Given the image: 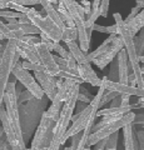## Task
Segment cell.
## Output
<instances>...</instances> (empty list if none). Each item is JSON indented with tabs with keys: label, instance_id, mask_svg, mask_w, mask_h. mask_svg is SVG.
<instances>
[{
	"label": "cell",
	"instance_id": "1",
	"mask_svg": "<svg viewBox=\"0 0 144 150\" xmlns=\"http://www.w3.org/2000/svg\"><path fill=\"white\" fill-rule=\"evenodd\" d=\"M115 24L118 25V35L122 38L123 43H124V49L127 50L128 58H129V65L132 68V71L135 76L137 80V86L144 89V76L142 73V67H140V56L138 55L137 49H135V44H134V36L129 33L127 25H125L124 20L122 19V15L119 13H114L113 14Z\"/></svg>",
	"mask_w": 144,
	"mask_h": 150
},
{
	"label": "cell",
	"instance_id": "2",
	"mask_svg": "<svg viewBox=\"0 0 144 150\" xmlns=\"http://www.w3.org/2000/svg\"><path fill=\"white\" fill-rule=\"evenodd\" d=\"M64 5H65L67 10L70 14L73 19L75 28L78 29V39H79V46L80 49L88 53L90 48V39L92 36L88 35V29H87V15L84 13L82 4L78 3L77 0H60Z\"/></svg>",
	"mask_w": 144,
	"mask_h": 150
},
{
	"label": "cell",
	"instance_id": "3",
	"mask_svg": "<svg viewBox=\"0 0 144 150\" xmlns=\"http://www.w3.org/2000/svg\"><path fill=\"white\" fill-rule=\"evenodd\" d=\"M4 105H5L8 118L10 120L14 130L16 131L18 137H19L21 140H24V134H23L20 115H19V103H18V94H16V83H11V81L8 83L5 95H4Z\"/></svg>",
	"mask_w": 144,
	"mask_h": 150
},
{
	"label": "cell",
	"instance_id": "4",
	"mask_svg": "<svg viewBox=\"0 0 144 150\" xmlns=\"http://www.w3.org/2000/svg\"><path fill=\"white\" fill-rule=\"evenodd\" d=\"M16 41L18 40L8 41L4 55L0 60V110L3 109L1 106L4 104V95H5L9 78L11 75V70L14 68V55L16 53Z\"/></svg>",
	"mask_w": 144,
	"mask_h": 150
},
{
	"label": "cell",
	"instance_id": "5",
	"mask_svg": "<svg viewBox=\"0 0 144 150\" xmlns=\"http://www.w3.org/2000/svg\"><path fill=\"white\" fill-rule=\"evenodd\" d=\"M55 121L48 118L44 112L41 115L40 123L35 130L34 138L31 140V148L34 149H48L54 139Z\"/></svg>",
	"mask_w": 144,
	"mask_h": 150
},
{
	"label": "cell",
	"instance_id": "6",
	"mask_svg": "<svg viewBox=\"0 0 144 150\" xmlns=\"http://www.w3.org/2000/svg\"><path fill=\"white\" fill-rule=\"evenodd\" d=\"M134 119H135V112L131 111V112H128V114L123 115L122 118L118 119L117 121H113V123L103 126V128L99 129L98 131H95V133H92L89 137V140H88V148L95 145L96 143H99L100 140L109 138L110 135L118 133L120 129H123L124 126H127L128 124H133Z\"/></svg>",
	"mask_w": 144,
	"mask_h": 150
},
{
	"label": "cell",
	"instance_id": "7",
	"mask_svg": "<svg viewBox=\"0 0 144 150\" xmlns=\"http://www.w3.org/2000/svg\"><path fill=\"white\" fill-rule=\"evenodd\" d=\"M26 15L29 18L31 24H34L40 30V33H43V34H45L48 38H50L54 43H60V41H62L63 30L59 29L49 18L43 16L41 13L35 10L34 8H31L30 13L26 14Z\"/></svg>",
	"mask_w": 144,
	"mask_h": 150
},
{
	"label": "cell",
	"instance_id": "8",
	"mask_svg": "<svg viewBox=\"0 0 144 150\" xmlns=\"http://www.w3.org/2000/svg\"><path fill=\"white\" fill-rule=\"evenodd\" d=\"M11 75H14V76L16 78V80L25 88V90L30 91L33 94L34 99L41 100L45 96L43 89H41V86L39 85V83L36 81L35 76L23 68L21 63H18V64L14 65V68L11 70Z\"/></svg>",
	"mask_w": 144,
	"mask_h": 150
},
{
	"label": "cell",
	"instance_id": "9",
	"mask_svg": "<svg viewBox=\"0 0 144 150\" xmlns=\"http://www.w3.org/2000/svg\"><path fill=\"white\" fill-rule=\"evenodd\" d=\"M35 49L38 53L39 62L44 68V71L50 76H57L59 73V65L55 62V58L52 54V51L46 48L44 43H39L38 45H35Z\"/></svg>",
	"mask_w": 144,
	"mask_h": 150
},
{
	"label": "cell",
	"instance_id": "10",
	"mask_svg": "<svg viewBox=\"0 0 144 150\" xmlns=\"http://www.w3.org/2000/svg\"><path fill=\"white\" fill-rule=\"evenodd\" d=\"M123 49H124V43H123L122 38H120L119 35H117L114 38V40L111 41V44L108 48V50H106L103 55H100L99 58H96L94 62H93V64L96 65L98 69L104 70L109 64H111V62L117 58L118 54Z\"/></svg>",
	"mask_w": 144,
	"mask_h": 150
},
{
	"label": "cell",
	"instance_id": "11",
	"mask_svg": "<svg viewBox=\"0 0 144 150\" xmlns=\"http://www.w3.org/2000/svg\"><path fill=\"white\" fill-rule=\"evenodd\" d=\"M0 121H1V126L4 128L5 137L8 139L9 145L11 146V150H24V149H26L25 148V142L18 137L16 131L14 130L10 120H9V118H8V112H6L5 109L0 110Z\"/></svg>",
	"mask_w": 144,
	"mask_h": 150
},
{
	"label": "cell",
	"instance_id": "12",
	"mask_svg": "<svg viewBox=\"0 0 144 150\" xmlns=\"http://www.w3.org/2000/svg\"><path fill=\"white\" fill-rule=\"evenodd\" d=\"M34 76L36 79V81L39 83V85L43 89V91L45 94V96L48 98L49 100H53L55 94H57V83L58 79L57 76H50L45 71H36L34 73Z\"/></svg>",
	"mask_w": 144,
	"mask_h": 150
},
{
	"label": "cell",
	"instance_id": "13",
	"mask_svg": "<svg viewBox=\"0 0 144 150\" xmlns=\"http://www.w3.org/2000/svg\"><path fill=\"white\" fill-rule=\"evenodd\" d=\"M77 70H78V74L80 79L84 83L90 84L92 86H101V79L96 75V73L93 70L92 65L90 64H78L77 65Z\"/></svg>",
	"mask_w": 144,
	"mask_h": 150
},
{
	"label": "cell",
	"instance_id": "14",
	"mask_svg": "<svg viewBox=\"0 0 144 150\" xmlns=\"http://www.w3.org/2000/svg\"><path fill=\"white\" fill-rule=\"evenodd\" d=\"M16 53L20 55V58L26 60V62H30V63H34V64L40 63L35 46L28 45L26 43H23L21 40L16 41Z\"/></svg>",
	"mask_w": 144,
	"mask_h": 150
},
{
	"label": "cell",
	"instance_id": "15",
	"mask_svg": "<svg viewBox=\"0 0 144 150\" xmlns=\"http://www.w3.org/2000/svg\"><path fill=\"white\" fill-rule=\"evenodd\" d=\"M39 3H40V5L43 6V9H44L45 16H46V18H49L50 20H52L54 24L59 28V29H62V30L65 29V24H64L63 20L60 19L59 13H58L57 9L54 8L53 4H50L48 0H39Z\"/></svg>",
	"mask_w": 144,
	"mask_h": 150
},
{
	"label": "cell",
	"instance_id": "16",
	"mask_svg": "<svg viewBox=\"0 0 144 150\" xmlns=\"http://www.w3.org/2000/svg\"><path fill=\"white\" fill-rule=\"evenodd\" d=\"M135 131L133 124H128L123 128L124 150H135Z\"/></svg>",
	"mask_w": 144,
	"mask_h": 150
},
{
	"label": "cell",
	"instance_id": "17",
	"mask_svg": "<svg viewBox=\"0 0 144 150\" xmlns=\"http://www.w3.org/2000/svg\"><path fill=\"white\" fill-rule=\"evenodd\" d=\"M134 109V105H131L128 108L124 106H119V108H105V109H99L98 114H96V118L98 116H105V115H110V116H119L122 118L123 115L128 114Z\"/></svg>",
	"mask_w": 144,
	"mask_h": 150
},
{
	"label": "cell",
	"instance_id": "18",
	"mask_svg": "<svg viewBox=\"0 0 144 150\" xmlns=\"http://www.w3.org/2000/svg\"><path fill=\"white\" fill-rule=\"evenodd\" d=\"M67 45H68V50L72 53L77 64H90L88 62V56H87L88 53H84V51L80 49V46L78 45L77 41H73V43H69Z\"/></svg>",
	"mask_w": 144,
	"mask_h": 150
},
{
	"label": "cell",
	"instance_id": "19",
	"mask_svg": "<svg viewBox=\"0 0 144 150\" xmlns=\"http://www.w3.org/2000/svg\"><path fill=\"white\" fill-rule=\"evenodd\" d=\"M117 36V35H114V34H110L108 38H106V39L103 41V43H101L98 48H96L94 51H92V53H89L88 54L87 56H88V62L89 63H93L94 62V60L96 59V58H99L100 55H103L104 53L106 50H108V48L110 46V44H111V41L114 40V38Z\"/></svg>",
	"mask_w": 144,
	"mask_h": 150
},
{
	"label": "cell",
	"instance_id": "20",
	"mask_svg": "<svg viewBox=\"0 0 144 150\" xmlns=\"http://www.w3.org/2000/svg\"><path fill=\"white\" fill-rule=\"evenodd\" d=\"M125 25H127L129 33H131L133 36H135L144 28V9L133 19L131 23H128V24H125Z\"/></svg>",
	"mask_w": 144,
	"mask_h": 150
},
{
	"label": "cell",
	"instance_id": "21",
	"mask_svg": "<svg viewBox=\"0 0 144 150\" xmlns=\"http://www.w3.org/2000/svg\"><path fill=\"white\" fill-rule=\"evenodd\" d=\"M57 10H58L59 15H60V19H62L63 23L65 24V26H70V28L75 26V24H74V21H73L72 16H70V14H69V11L67 10L65 5H64L62 1L58 4V9H57Z\"/></svg>",
	"mask_w": 144,
	"mask_h": 150
},
{
	"label": "cell",
	"instance_id": "22",
	"mask_svg": "<svg viewBox=\"0 0 144 150\" xmlns=\"http://www.w3.org/2000/svg\"><path fill=\"white\" fill-rule=\"evenodd\" d=\"M78 39V29L75 26H65V29L63 30V38H62V41L65 44L69 43H73V41H77Z\"/></svg>",
	"mask_w": 144,
	"mask_h": 150
},
{
	"label": "cell",
	"instance_id": "23",
	"mask_svg": "<svg viewBox=\"0 0 144 150\" xmlns=\"http://www.w3.org/2000/svg\"><path fill=\"white\" fill-rule=\"evenodd\" d=\"M54 51L57 53L60 58H63V59H65L68 60V62H70L72 64H77L75 62V59L73 58V55L72 53L69 51L68 49H65L63 45H60V43H55V46H54Z\"/></svg>",
	"mask_w": 144,
	"mask_h": 150
},
{
	"label": "cell",
	"instance_id": "24",
	"mask_svg": "<svg viewBox=\"0 0 144 150\" xmlns=\"http://www.w3.org/2000/svg\"><path fill=\"white\" fill-rule=\"evenodd\" d=\"M134 44H135V49L139 56L144 55V28L139 31V35L134 36Z\"/></svg>",
	"mask_w": 144,
	"mask_h": 150
},
{
	"label": "cell",
	"instance_id": "25",
	"mask_svg": "<svg viewBox=\"0 0 144 150\" xmlns=\"http://www.w3.org/2000/svg\"><path fill=\"white\" fill-rule=\"evenodd\" d=\"M23 64V68H24L25 70H28V71H44V68L43 65H41L40 63L39 64H34V63H30V62H26V60H24V62L21 63Z\"/></svg>",
	"mask_w": 144,
	"mask_h": 150
},
{
	"label": "cell",
	"instance_id": "26",
	"mask_svg": "<svg viewBox=\"0 0 144 150\" xmlns=\"http://www.w3.org/2000/svg\"><path fill=\"white\" fill-rule=\"evenodd\" d=\"M118 95H120V94H118L117 91H108V90H106L104 93V95H103V99H101L100 108L103 106V105H105V104H108V103H111Z\"/></svg>",
	"mask_w": 144,
	"mask_h": 150
},
{
	"label": "cell",
	"instance_id": "27",
	"mask_svg": "<svg viewBox=\"0 0 144 150\" xmlns=\"http://www.w3.org/2000/svg\"><path fill=\"white\" fill-rule=\"evenodd\" d=\"M20 40L23 41V43H26L28 45H31V46H35L39 43H41L40 38H38L36 35H25L24 38H21Z\"/></svg>",
	"mask_w": 144,
	"mask_h": 150
},
{
	"label": "cell",
	"instance_id": "28",
	"mask_svg": "<svg viewBox=\"0 0 144 150\" xmlns=\"http://www.w3.org/2000/svg\"><path fill=\"white\" fill-rule=\"evenodd\" d=\"M118 140H119L118 133L110 135L108 138V142H106V149H117L118 148Z\"/></svg>",
	"mask_w": 144,
	"mask_h": 150
},
{
	"label": "cell",
	"instance_id": "29",
	"mask_svg": "<svg viewBox=\"0 0 144 150\" xmlns=\"http://www.w3.org/2000/svg\"><path fill=\"white\" fill-rule=\"evenodd\" d=\"M10 3L18 4V5H23V6H28V8H33L34 5H38L39 0H11Z\"/></svg>",
	"mask_w": 144,
	"mask_h": 150
},
{
	"label": "cell",
	"instance_id": "30",
	"mask_svg": "<svg viewBox=\"0 0 144 150\" xmlns=\"http://www.w3.org/2000/svg\"><path fill=\"white\" fill-rule=\"evenodd\" d=\"M39 38H40V40H41V43H44L46 45V48H48L50 51H54V46H55V43L50 39V38H48L45 34H43V33H40L39 34Z\"/></svg>",
	"mask_w": 144,
	"mask_h": 150
},
{
	"label": "cell",
	"instance_id": "31",
	"mask_svg": "<svg viewBox=\"0 0 144 150\" xmlns=\"http://www.w3.org/2000/svg\"><path fill=\"white\" fill-rule=\"evenodd\" d=\"M33 99H34L33 94H31L30 91H28V90H24L19 96H18V103H19V104H23L24 101H30Z\"/></svg>",
	"mask_w": 144,
	"mask_h": 150
},
{
	"label": "cell",
	"instance_id": "32",
	"mask_svg": "<svg viewBox=\"0 0 144 150\" xmlns=\"http://www.w3.org/2000/svg\"><path fill=\"white\" fill-rule=\"evenodd\" d=\"M109 3H110V0H101V3H100V14H101V16L103 18L108 16Z\"/></svg>",
	"mask_w": 144,
	"mask_h": 150
},
{
	"label": "cell",
	"instance_id": "33",
	"mask_svg": "<svg viewBox=\"0 0 144 150\" xmlns=\"http://www.w3.org/2000/svg\"><path fill=\"white\" fill-rule=\"evenodd\" d=\"M140 11H142V10H140V9H139L138 6H134V8H132L131 14H129V15L127 16V19H124V23H125V24H128V23H131V21L133 20V19L135 18V16H137V15H138V14L140 13Z\"/></svg>",
	"mask_w": 144,
	"mask_h": 150
},
{
	"label": "cell",
	"instance_id": "34",
	"mask_svg": "<svg viewBox=\"0 0 144 150\" xmlns=\"http://www.w3.org/2000/svg\"><path fill=\"white\" fill-rule=\"evenodd\" d=\"M135 135H137V139H138V143H139V149L144 150V129L140 128V130H137Z\"/></svg>",
	"mask_w": 144,
	"mask_h": 150
},
{
	"label": "cell",
	"instance_id": "35",
	"mask_svg": "<svg viewBox=\"0 0 144 150\" xmlns=\"http://www.w3.org/2000/svg\"><path fill=\"white\" fill-rule=\"evenodd\" d=\"M82 4V6L83 9H84V13H85V15L89 18V15L92 14V3L89 1V0H82L80 1Z\"/></svg>",
	"mask_w": 144,
	"mask_h": 150
},
{
	"label": "cell",
	"instance_id": "36",
	"mask_svg": "<svg viewBox=\"0 0 144 150\" xmlns=\"http://www.w3.org/2000/svg\"><path fill=\"white\" fill-rule=\"evenodd\" d=\"M80 139H82V133L80 134H77V135H73V137H72V149L73 150H78L79 143H80Z\"/></svg>",
	"mask_w": 144,
	"mask_h": 150
},
{
	"label": "cell",
	"instance_id": "37",
	"mask_svg": "<svg viewBox=\"0 0 144 150\" xmlns=\"http://www.w3.org/2000/svg\"><path fill=\"white\" fill-rule=\"evenodd\" d=\"M93 100V98L85 95L83 93H79V96H78V101H82V103H85V104H90Z\"/></svg>",
	"mask_w": 144,
	"mask_h": 150
},
{
	"label": "cell",
	"instance_id": "38",
	"mask_svg": "<svg viewBox=\"0 0 144 150\" xmlns=\"http://www.w3.org/2000/svg\"><path fill=\"white\" fill-rule=\"evenodd\" d=\"M106 142H108V138L100 140L99 143H96V144L94 145L95 150H105V149H106Z\"/></svg>",
	"mask_w": 144,
	"mask_h": 150
},
{
	"label": "cell",
	"instance_id": "39",
	"mask_svg": "<svg viewBox=\"0 0 144 150\" xmlns=\"http://www.w3.org/2000/svg\"><path fill=\"white\" fill-rule=\"evenodd\" d=\"M60 146H62V143L58 139H53V142L50 144V146L48 148V150H59Z\"/></svg>",
	"mask_w": 144,
	"mask_h": 150
},
{
	"label": "cell",
	"instance_id": "40",
	"mask_svg": "<svg viewBox=\"0 0 144 150\" xmlns=\"http://www.w3.org/2000/svg\"><path fill=\"white\" fill-rule=\"evenodd\" d=\"M88 105H89V104H85V103L78 101L77 103V112H75V114H80L82 111H84L87 108H88Z\"/></svg>",
	"mask_w": 144,
	"mask_h": 150
},
{
	"label": "cell",
	"instance_id": "41",
	"mask_svg": "<svg viewBox=\"0 0 144 150\" xmlns=\"http://www.w3.org/2000/svg\"><path fill=\"white\" fill-rule=\"evenodd\" d=\"M120 96H122V105L120 106H124V108L131 106V96L129 95H120Z\"/></svg>",
	"mask_w": 144,
	"mask_h": 150
},
{
	"label": "cell",
	"instance_id": "42",
	"mask_svg": "<svg viewBox=\"0 0 144 150\" xmlns=\"http://www.w3.org/2000/svg\"><path fill=\"white\" fill-rule=\"evenodd\" d=\"M144 121V112H140V114H135V119L133 121V125H139Z\"/></svg>",
	"mask_w": 144,
	"mask_h": 150
},
{
	"label": "cell",
	"instance_id": "43",
	"mask_svg": "<svg viewBox=\"0 0 144 150\" xmlns=\"http://www.w3.org/2000/svg\"><path fill=\"white\" fill-rule=\"evenodd\" d=\"M120 105H122V96L118 95L115 99L110 103V108H119Z\"/></svg>",
	"mask_w": 144,
	"mask_h": 150
},
{
	"label": "cell",
	"instance_id": "44",
	"mask_svg": "<svg viewBox=\"0 0 144 150\" xmlns=\"http://www.w3.org/2000/svg\"><path fill=\"white\" fill-rule=\"evenodd\" d=\"M135 3H137V5L135 6H138L139 9H144V0H135Z\"/></svg>",
	"mask_w": 144,
	"mask_h": 150
},
{
	"label": "cell",
	"instance_id": "45",
	"mask_svg": "<svg viewBox=\"0 0 144 150\" xmlns=\"http://www.w3.org/2000/svg\"><path fill=\"white\" fill-rule=\"evenodd\" d=\"M0 150H11V146H10V145H9V143L6 142L1 148H0Z\"/></svg>",
	"mask_w": 144,
	"mask_h": 150
},
{
	"label": "cell",
	"instance_id": "46",
	"mask_svg": "<svg viewBox=\"0 0 144 150\" xmlns=\"http://www.w3.org/2000/svg\"><path fill=\"white\" fill-rule=\"evenodd\" d=\"M48 1L50 4H53V5H58V4L60 3V0H48Z\"/></svg>",
	"mask_w": 144,
	"mask_h": 150
},
{
	"label": "cell",
	"instance_id": "47",
	"mask_svg": "<svg viewBox=\"0 0 144 150\" xmlns=\"http://www.w3.org/2000/svg\"><path fill=\"white\" fill-rule=\"evenodd\" d=\"M3 135H5V131H4L3 126H0V137H3Z\"/></svg>",
	"mask_w": 144,
	"mask_h": 150
},
{
	"label": "cell",
	"instance_id": "48",
	"mask_svg": "<svg viewBox=\"0 0 144 150\" xmlns=\"http://www.w3.org/2000/svg\"><path fill=\"white\" fill-rule=\"evenodd\" d=\"M24 150H48V149H34V148H29V149H24Z\"/></svg>",
	"mask_w": 144,
	"mask_h": 150
},
{
	"label": "cell",
	"instance_id": "49",
	"mask_svg": "<svg viewBox=\"0 0 144 150\" xmlns=\"http://www.w3.org/2000/svg\"><path fill=\"white\" fill-rule=\"evenodd\" d=\"M64 150H73L72 146H67V148H64Z\"/></svg>",
	"mask_w": 144,
	"mask_h": 150
},
{
	"label": "cell",
	"instance_id": "50",
	"mask_svg": "<svg viewBox=\"0 0 144 150\" xmlns=\"http://www.w3.org/2000/svg\"><path fill=\"white\" fill-rule=\"evenodd\" d=\"M139 126H140V128H142V129H144V121H143V123H142V124H139Z\"/></svg>",
	"mask_w": 144,
	"mask_h": 150
},
{
	"label": "cell",
	"instance_id": "51",
	"mask_svg": "<svg viewBox=\"0 0 144 150\" xmlns=\"http://www.w3.org/2000/svg\"><path fill=\"white\" fill-rule=\"evenodd\" d=\"M3 46H4V44L1 43V41H0V50H1V49H3Z\"/></svg>",
	"mask_w": 144,
	"mask_h": 150
},
{
	"label": "cell",
	"instance_id": "52",
	"mask_svg": "<svg viewBox=\"0 0 144 150\" xmlns=\"http://www.w3.org/2000/svg\"><path fill=\"white\" fill-rule=\"evenodd\" d=\"M142 73H143V76H144V65L142 67Z\"/></svg>",
	"mask_w": 144,
	"mask_h": 150
},
{
	"label": "cell",
	"instance_id": "53",
	"mask_svg": "<svg viewBox=\"0 0 144 150\" xmlns=\"http://www.w3.org/2000/svg\"><path fill=\"white\" fill-rule=\"evenodd\" d=\"M118 149V148H117ZM117 149H105V150H117Z\"/></svg>",
	"mask_w": 144,
	"mask_h": 150
},
{
	"label": "cell",
	"instance_id": "54",
	"mask_svg": "<svg viewBox=\"0 0 144 150\" xmlns=\"http://www.w3.org/2000/svg\"><path fill=\"white\" fill-rule=\"evenodd\" d=\"M84 150H92V149H90V148H85Z\"/></svg>",
	"mask_w": 144,
	"mask_h": 150
},
{
	"label": "cell",
	"instance_id": "55",
	"mask_svg": "<svg viewBox=\"0 0 144 150\" xmlns=\"http://www.w3.org/2000/svg\"><path fill=\"white\" fill-rule=\"evenodd\" d=\"M117 150H124V148H123V149H119V148H118V149H117Z\"/></svg>",
	"mask_w": 144,
	"mask_h": 150
}]
</instances>
